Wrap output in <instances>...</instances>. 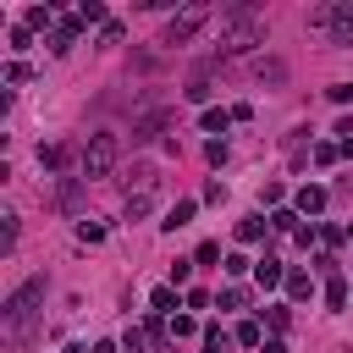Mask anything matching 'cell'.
Wrapping results in <instances>:
<instances>
[{
  "mask_svg": "<svg viewBox=\"0 0 353 353\" xmlns=\"http://www.w3.org/2000/svg\"><path fill=\"white\" fill-rule=\"evenodd\" d=\"M254 44H265V22L248 11V6H232L226 17H221V55H243V50H254Z\"/></svg>",
  "mask_w": 353,
  "mask_h": 353,
  "instance_id": "obj_1",
  "label": "cell"
},
{
  "mask_svg": "<svg viewBox=\"0 0 353 353\" xmlns=\"http://www.w3.org/2000/svg\"><path fill=\"white\" fill-rule=\"evenodd\" d=\"M265 232H270V221H259V215H243L237 221V243H259Z\"/></svg>",
  "mask_w": 353,
  "mask_h": 353,
  "instance_id": "obj_12",
  "label": "cell"
},
{
  "mask_svg": "<svg viewBox=\"0 0 353 353\" xmlns=\"http://www.w3.org/2000/svg\"><path fill=\"white\" fill-rule=\"evenodd\" d=\"M221 270H226V276H243V270H254V265H248L243 254H226V259H221Z\"/></svg>",
  "mask_w": 353,
  "mask_h": 353,
  "instance_id": "obj_26",
  "label": "cell"
},
{
  "mask_svg": "<svg viewBox=\"0 0 353 353\" xmlns=\"http://www.w3.org/2000/svg\"><path fill=\"white\" fill-rule=\"evenodd\" d=\"M154 210V188H138V193H127V221H143Z\"/></svg>",
  "mask_w": 353,
  "mask_h": 353,
  "instance_id": "obj_10",
  "label": "cell"
},
{
  "mask_svg": "<svg viewBox=\"0 0 353 353\" xmlns=\"http://www.w3.org/2000/svg\"><path fill=\"white\" fill-rule=\"evenodd\" d=\"M39 303H44V276H28V281L6 298V309H0V314H6V336H22Z\"/></svg>",
  "mask_w": 353,
  "mask_h": 353,
  "instance_id": "obj_2",
  "label": "cell"
},
{
  "mask_svg": "<svg viewBox=\"0 0 353 353\" xmlns=\"http://www.w3.org/2000/svg\"><path fill=\"white\" fill-rule=\"evenodd\" d=\"M226 121H232V110H204V116H199L204 132H226Z\"/></svg>",
  "mask_w": 353,
  "mask_h": 353,
  "instance_id": "obj_18",
  "label": "cell"
},
{
  "mask_svg": "<svg viewBox=\"0 0 353 353\" xmlns=\"http://www.w3.org/2000/svg\"><path fill=\"white\" fill-rule=\"evenodd\" d=\"M221 303H226V309H243V303H248V292H243V287H226V292H221Z\"/></svg>",
  "mask_w": 353,
  "mask_h": 353,
  "instance_id": "obj_30",
  "label": "cell"
},
{
  "mask_svg": "<svg viewBox=\"0 0 353 353\" xmlns=\"http://www.w3.org/2000/svg\"><path fill=\"white\" fill-rule=\"evenodd\" d=\"M11 50H33V28H11Z\"/></svg>",
  "mask_w": 353,
  "mask_h": 353,
  "instance_id": "obj_28",
  "label": "cell"
},
{
  "mask_svg": "<svg viewBox=\"0 0 353 353\" xmlns=\"http://www.w3.org/2000/svg\"><path fill=\"white\" fill-rule=\"evenodd\" d=\"M77 22H83V28H88V22H99V28H105L110 17H105V6H99V0H83V6H77Z\"/></svg>",
  "mask_w": 353,
  "mask_h": 353,
  "instance_id": "obj_16",
  "label": "cell"
},
{
  "mask_svg": "<svg viewBox=\"0 0 353 353\" xmlns=\"http://www.w3.org/2000/svg\"><path fill=\"white\" fill-rule=\"evenodd\" d=\"M259 353H287V342H265V347H259Z\"/></svg>",
  "mask_w": 353,
  "mask_h": 353,
  "instance_id": "obj_33",
  "label": "cell"
},
{
  "mask_svg": "<svg viewBox=\"0 0 353 353\" xmlns=\"http://www.w3.org/2000/svg\"><path fill=\"white\" fill-rule=\"evenodd\" d=\"M342 160H353V138H342Z\"/></svg>",
  "mask_w": 353,
  "mask_h": 353,
  "instance_id": "obj_35",
  "label": "cell"
},
{
  "mask_svg": "<svg viewBox=\"0 0 353 353\" xmlns=\"http://www.w3.org/2000/svg\"><path fill=\"white\" fill-rule=\"evenodd\" d=\"M215 259H221V243H199V259L193 265H215Z\"/></svg>",
  "mask_w": 353,
  "mask_h": 353,
  "instance_id": "obj_29",
  "label": "cell"
},
{
  "mask_svg": "<svg viewBox=\"0 0 353 353\" xmlns=\"http://www.w3.org/2000/svg\"><path fill=\"white\" fill-rule=\"evenodd\" d=\"M94 353H116V342H94Z\"/></svg>",
  "mask_w": 353,
  "mask_h": 353,
  "instance_id": "obj_34",
  "label": "cell"
},
{
  "mask_svg": "<svg viewBox=\"0 0 353 353\" xmlns=\"http://www.w3.org/2000/svg\"><path fill=\"white\" fill-rule=\"evenodd\" d=\"M77 237H83V243H105V226H99V221H77Z\"/></svg>",
  "mask_w": 353,
  "mask_h": 353,
  "instance_id": "obj_23",
  "label": "cell"
},
{
  "mask_svg": "<svg viewBox=\"0 0 353 353\" xmlns=\"http://www.w3.org/2000/svg\"><path fill=\"white\" fill-rule=\"evenodd\" d=\"M55 22V6H28V28H50Z\"/></svg>",
  "mask_w": 353,
  "mask_h": 353,
  "instance_id": "obj_19",
  "label": "cell"
},
{
  "mask_svg": "<svg viewBox=\"0 0 353 353\" xmlns=\"http://www.w3.org/2000/svg\"><path fill=\"white\" fill-rule=\"evenodd\" d=\"M199 325H193V314H171V336H193Z\"/></svg>",
  "mask_w": 353,
  "mask_h": 353,
  "instance_id": "obj_27",
  "label": "cell"
},
{
  "mask_svg": "<svg viewBox=\"0 0 353 353\" xmlns=\"http://www.w3.org/2000/svg\"><path fill=\"white\" fill-rule=\"evenodd\" d=\"M254 72H259V77H265V83H281V77H287V66H281V61H259V66H254Z\"/></svg>",
  "mask_w": 353,
  "mask_h": 353,
  "instance_id": "obj_21",
  "label": "cell"
},
{
  "mask_svg": "<svg viewBox=\"0 0 353 353\" xmlns=\"http://www.w3.org/2000/svg\"><path fill=\"white\" fill-rule=\"evenodd\" d=\"M66 353H94V347H83V342H77V347H66Z\"/></svg>",
  "mask_w": 353,
  "mask_h": 353,
  "instance_id": "obj_36",
  "label": "cell"
},
{
  "mask_svg": "<svg viewBox=\"0 0 353 353\" xmlns=\"http://www.w3.org/2000/svg\"><path fill=\"white\" fill-rule=\"evenodd\" d=\"M160 127H171V110H149V116H138V121H132V143H149Z\"/></svg>",
  "mask_w": 353,
  "mask_h": 353,
  "instance_id": "obj_7",
  "label": "cell"
},
{
  "mask_svg": "<svg viewBox=\"0 0 353 353\" xmlns=\"http://www.w3.org/2000/svg\"><path fill=\"white\" fill-rule=\"evenodd\" d=\"M149 309L154 314H176V287H154L149 292Z\"/></svg>",
  "mask_w": 353,
  "mask_h": 353,
  "instance_id": "obj_15",
  "label": "cell"
},
{
  "mask_svg": "<svg viewBox=\"0 0 353 353\" xmlns=\"http://www.w3.org/2000/svg\"><path fill=\"white\" fill-rule=\"evenodd\" d=\"M265 320H270L276 331H287V325H292V314H287V303H270V309H265Z\"/></svg>",
  "mask_w": 353,
  "mask_h": 353,
  "instance_id": "obj_24",
  "label": "cell"
},
{
  "mask_svg": "<svg viewBox=\"0 0 353 353\" xmlns=\"http://www.w3.org/2000/svg\"><path fill=\"white\" fill-rule=\"evenodd\" d=\"M193 210H199L193 199H176V204L165 210V221H160V226H165V232H176V226H188V221H193Z\"/></svg>",
  "mask_w": 353,
  "mask_h": 353,
  "instance_id": "obj_11",
  "label": "cell"
},
{
  "mask_svg": "<svg viewBox=\"0 0 353 353\" xmlns=\"http://www.w3.org/2000/svg\"><path fill=\"white\" fill-rule=\"evenodd\" d=\"M309 28H331V44H353V0L314 6L309 11Z\"/></svg>",
  "mask_w": 353,
  "mask_h": 353,
  "instance_id": "obj_4",
  "label": "cell"
},
{
  "mask_svg": "<svg viewBox=\"0 0 353 353\" xmlns=\"http://www.w3.org/2000/svg\"><path fill=\"white\" fill-rule=\"evenodd\" d=\"M77 33H83V22H77V17H61V22H55V33H50V50H55V55H66V50L77 44Z\"/></svg>",
  "mask_w": 353,
  "mask_h": 353,
  "instance_id": "obj_6",
  "label": "cell"
},
{
  "mask_svg": "<svg viewBox=\"0 0 353 353\" xmlns=\"http://www.w3.org/2000/svg\"><path fill=\"white\" fill-rule=\"evenodd\" d=\"M287 292H292V298H309V292H314L309 270H287Z\"/></svg>",
  "mask_w": 353,
  "mask_h": 353,
  "instance_id": "obj_17",
  "label": "cell"
},
{
  "mask_svg": "<svg viewBox=\"0 0 353 353\" xmlns=\"http://www.w3.org/2000/svg\"><path fill=\"white\" fill-rule=\"evenodd\" d=\"M342 154V143H314V165H331Z\"/></svg>",
  "mask_w": 353,
  "mask_h": 353,
  "instance_id": "obj_25",
  "label": "cell"
},
{
  "mask_svg": "<svg viewBox=\"0 0 353 353\" xmlns=\"http://www.w3.org/2000/svg\"><path fill=\"white\" fill-rule=\"evenodd\" d=\"M188 276H193V265H188V259H176V265H171V287H182Z\"/></svg>",
  "mask_w": 353,
  "mask_h": 353,
  "instance_id": "obj_31",
  "label": "cell"
},
{
  "mask_svg": "<svg viewBox=\"0 0 353 353\" xmlns=\"http://www.w3.org/2000/svg\"><path fill=\"white\" fill-rule=\"evenodd\" d=\"M347 298H353V287H347L342 276H331V281H325V303H331V309H347Z\"/></svg>",
  "mask_w": 353,
  "mask_h": 353,
  "instance_id": "obj_14",
  "label": "cell"
},
{
  "mask_svg": "<svg viewBox=\"0 0 353 353\" xmlns=\"http://www.w3.org/2000/svg\"><path fill=\"white\" fill-rule=\"evenodd\" d=\"M210 28V6H188V11H176L171 22H165V39L160 44H188L193 33H204Z\"/></svg>",
  "mask_w": 353,
  "mask_h": 353,
  "instance_id": "obj_5",
  "label": "cell"
},
{
  "mask_svg": "<svg viewBox=\"0 0 353 353\" xmlns=\"http://www.w3.org/2000/svg\"><path fill=\"white\" fill-rule=\"evenodd\" d=\"M254 281H259V287H281V281H287V270H281V259H276V254H265V259H254Z\"/></svg>",
  "mask_w": 353,
  "mask_h": 353,
  "instance_id": "obj_8",
  "label": "cell"
},
{
  "mask_svg": "<svg viewBox=\"0 0 353 353\" xmlns=\"http://www.w3.org/2000/svg\"><path fill=\"white\" fill-rule=\"evenodd\" d=\"M270 232H298V215H292V210H276V215H270Z\"/></svg>",
  "mask_w": 353,
  "mask_h": 353,
  "instance_id": "obj_22",
  "label": "cell"
},
{
  "mask_svg": "<svg viewBox=\"0 0 353 353\" xmlns=\"http://www.w3.org/2000/svg\"><path fill=\"white\" fill-rule=\"evenodd\" d=\"M116 154H121L116 132H94L88 149H83V182H88V176H110V171H116Z\"/></svg>",
  "mask_w": 353,
  "mask_h": 353,
  "instance_id": "obj_3",
  "label": "cell"
},
{
  "mask_svg": "<svg viewBox=\"0 0 353 353\" xmlns=\"http://www.w3.org/2000/svg\"><path fill=\"white\" fill-rule=\"evenodd\" d=\"M298 210H303V215H320V210H325V188L303 182V188H298Z\"/></svg>",
  "mask_w": 353,
  "mask_h": 353,
  "instance_id": "obj_9",
  "label": "cell"
},
{
  "mask_svg": "<svg viewBox=\"0 0 353 353\" xmlns=\"http://www.w3.org/2000/svg\"><path fill=\"white\" fill-rule=\"evenodd\" d=\"M331 99H336V105H353V83H336V88H331Z\"/></svg>",
  "mask_w": 353,
  "mask_h": 353,
  "instance_id": "obj_32",
  "label": "cell"
},
{
  "mask_svg": "<svg viewBox=\"0 0 353 353\" xmlns=\"http://www.w3.org/2000/svg\"><path fill=\"white\" fill-rule=\"evenodd\" d=\"M237 342H243V347H265V336H259V325H254V320H243V325H237Z\"/></svg>",
  "mask_w": 353,
  "mask_h": 353,
  "instance_id": "obj_20",
  "label": "cell"
},
{
  "mask_svg": "<svg viewBox=\"0 0 353 353\" xmlns=\"http://www.w3.org/2000/svg\"><path fill=\"white\" fill-rule=\"evenodd\" d=\"M188 99H193V105H204V99H210V66H199V72L188 77Z\"/></svg>",
  "mask_w": 353,
  "mask_h": 353,
  "instance_id": "obj_13",
  "label": "cell"
}]
</instances>
